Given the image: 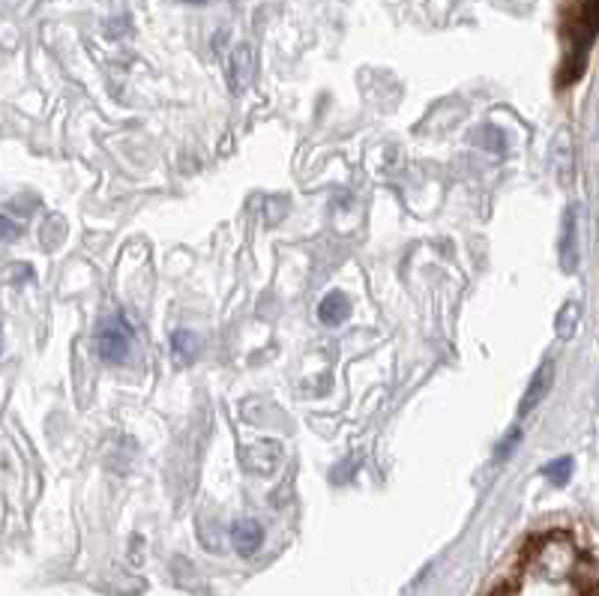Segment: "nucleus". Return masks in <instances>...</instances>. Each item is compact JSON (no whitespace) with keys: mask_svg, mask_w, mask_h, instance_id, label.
Instances as JSON below:
<instances>
[{"mask_svg":"<svg viewBox=\"0 0 599 596\" xmlns=\"http://www.w3.org/2000/svg\"><path fill=\"white\" fill-rule=\"evenodd\" d=\"M18 237H21V225L6 219V216H0V240L9 243V240H18Z\"/></svg>","mask_w":599,"mask_h":596,"instance_id":"f8f14e48","label":"nucleus"},{"mask_svg":"<svg viewBox=\"0 0 599 596\" xmlns=\"http://www.w3.org/2000/svg\"><path fill=\"white\" fill-rule=\"evenodd\" d=\"M543 474H546L555 486H567L570 477H573V459H570V456H561V459L549 462V465L543 468Z\"/></svg>","mask_w":599,"mask_h":596,"instance_id":"9b49d317","label":"nucleus"},{"mask_svg":"<svg viewBox=\"0 0 599 596\" xmlns=\"http://www.w3.org/2000/svg\"><path fill=\"white\" fill-rule=\"evenodd\" d=\"M132 345V324L123 315H111L96 324V354L105 363H123Z\"/></svg>","mask_w":599,"mask_h":596,"instance_id":"7ed1b4c3","label":"nucleus"},{"mask_svg":"<svg viewBox=\"0 0 599 596\" xmlns=\"http://www.w3.org/2000/svg\"><path fill=\"white\" fill-rule=\"evenodd\" d=\"M264 543V528L255 519H240L231 525V546L240 555H255Z\"/></svg>","mask_w":599,"mask_h":596,"instance_id":"20e7f679","label":"nucleus"},{"mask_svg":"<svg viewBox=\"0 0 599 596\" xmlns=\"http://www.w3.org/2000/svg\"><path fill=\"white\" fill-rule=\"evenodd\" d=\"M561 261L564 270H576L579 264V228H576V210H567L564 216V228H561Z\"/></svg>","mask_w":599,"mask_h":596,"instance_id":"0eeeda50","label":"nucleus"},{"mask_svg":"<svg viewBox=\"0 0 599 596\" xmlns=\"http://www.w3.org/2000/svg\"><path fill=\"white\" fill-rule=\"evenodd\" d=\"M348 315H351V300H348L345 294H339V291L327 294V297L321 300V306H318V318H321V324H327V327L345 324Z\"/></svg>","mask_w":599,"mask_h":596,"instance_id":"6e6552de","label":"nucleus"},{"mask_svg":"<svg viewBox=\"0 0 599 596\" xmlns=\"http://www.w3.org/2000/svg\"><path fill=\"white\" fill-rule=\"evenodd\" d=\"M0 351H3V339H0Z\"/></svg>","mask_w":599,"mask_h":596,"instance_id":"4468645a","label":"nucleus"},{"mask_svg":"<svg viewBox=\"0 0 599 596\" xmlns=\"http://www.w3.org/2000/svg\"><path fill=\"white\" fill-rule=\"evenodd\" d=\"M171 351H174L177 360L189 363V360L195 357V351H198V339H195V333H189V330H177V333L171 336Z\"/></svg>","mask_w":599,"mask_h":596,"instance_id":"1a4fd4ad","label":"nucleus"},{"mask_svg":"<svg viewBox=\"0 0 599 596\" xmlns=\"http://www.w3.org/2000/svg\"><path fill=\"white\" fill-rule=\"evenodd\" d=\"M492 596H597V567L573 537L552 531L522 552Z\"/></svg>","mask_w":599,"mask_h":596,"instance_id":"f257e3e1","label":"nucleus"},{"mask_svg":"<svg viewBox=\"0 0 599 596\" xmlns=\"http://www.w3.org/2000/svg\"><path fill=\"white\" fill-rule=\"evenodd\" d=\"M576 327H579V306H576V303H567V306L561 309L558 321H555V333H558L561 339H573V336H576Z\"/></svg>","mask_w":599,"mask_h":596,"instance_id":"9d476101","label":"nucleus"},{"mask_svg":"<svg viewBox=\"0 0 599 596\" xmlns=\"http://www.w3.org/2000/svg\"><path fill=\"white\" fill-rule=\"evenodd\" d=\"M597 21H599V0H579L576 6V18H573V45L567 51L564 69H561V84H573L576 78H582L585 72V57L588 48L597 36Z\"/></svg>","mask_w":599,"mask_h":596,"instance_id":"f03ea898","label":"nucleus"},{"mask_svg":"<svg viewBox=\"0 0 599 596\" xmlns=\"http://www.w3.org/2000/svg\"><path fill=\"white\" fill-rule=\"evenodd\" d=\"M189 3H207V0H189Z\"/></svg>","mask_w":599,"mask_h":596,"instance_id":"ddd939ff","label":"nucleus"},{"mask_svg":"<svg viewBox=\"0 0 599 596\" xmlns=\"http://www.w3.org/2000/svg\"><path fill=\"white\" fill-rule=\"evenodd\" d=\"M252 75H255V51H252V45L243 42L231 54V90L240 93L243 87H249Z\"/></svg>","mask_w":599,"mask_h":596,"instance_id":"39448f33","label":"nucleus"},{"mask_svg":"<svg viewBox=\"0 0 599 596\" xmlns=\"http://www.w3.org/2000/svg\"><path fill=\"white\" fill-rule=\"evenodd\" d=\"M552 384H555V369H552V363H546L537 375H534V381H531V390L525 393V399H522V405H519V414L525 417V414H531L546 396H549V390H552Z\"/></svg>","mask_w":599,"mask_h":596,"instance_id":"423d86ee","label":"nucleus"}]
</instances>
